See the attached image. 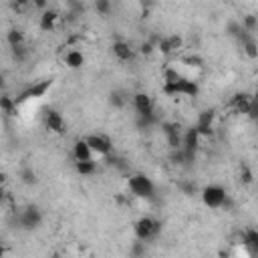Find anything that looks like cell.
Returning a JSON list of instances; mask_svg holds the SVG:
<instances>
[{
  "instance_id": "cell-1",
  "label": "cell",
  "mask_w": 258,
  "mask_h": 258,
  "mask_svg": "<svg viewBox=\"0 0 258 258\" xmlns=\"http://www.w3.org/2000/svg\"><path fill=\"white\" fill-rule=\"evenodd\" d=\"M133 232H135V238L139 242L149 244V242L157 240V236L161 234V222L157 218H153V216H141V218L135 220Z\"/></svg>"
},
{
  "instance_id": "cell-2",
  "label": "cell",
  "mask_w": 258,
  "mask_h": 258,
  "mask_svg": "<svg viewBox=\"0 0 258 258\" xmlns=\"http://www.w3.org/2000/svg\"><path fill=\"white\" fill-rule=\"evenodd\" d=\"M129 191L139 200H155V183L145 173H131L127 179Z\"/></svg>"
},
{
  "instance_id": "cell-3",
  "label": "cell",
  "mask_w": 258,
  "mask_h": 258,
  "mask_svg": "<svg viewBox=\"0 0 258 258\" xmlns=\"http://www.w3.org/2000/svg\"><path fill=\"white\" fill-rule=\"evenodd\" d=\"M200 194H202L204 206L210 208V210H220V208H226L228 206V191L220 183H210V185L202 187Z\"/></svg>"
},
{
  "instance_id": "cell-4",
  "label": "cell",
  "mask_w": 258,
  "mask_h": 258,
  "mask_svg": "<svg viewBox=\"0 0 258 258\" xmlns=\"http://www.w3.org/2000/svg\"><path fill=\"white\" fill-rule=\"evenodd\" d=\"M16 224L20 230H26V232H32L36 230L40 224H42V210L34 204H28L24 206L22 210H18L16 214Z\"/></svg>"
},
{
  "instance_id": "cell-5",
  "label": "cell",
  "mask_w": 258,
  "mask_h": 258,
  "mask_svg": "<svg viewBox=\"0 0 258 258\" xmlns=\"http://www.w3.org/2000/svg\"><path fill=\"white\" fill-rule=\"evenodd\" d=\"M163 93L167 95H183V97H196L198 95V85L185 77L173 81V83H163Z\"/></svg>"
},
{
  "instance_id": "cell-6",
  "label": "cell",
  "mask_w": 258,
  "mask_h": 258,
  "mask_svg": "<svg viewBox=\"0 0 258 258\" xmlns=\"http://www.w3.org/2000/svg\"><path fill=\"white\" fill-rule=\"evenodd\" d=\"M161 131L165 135V141L169 145V149H181L183 145V131L181 125L175 121H163L161 123Z\"/></svg>"
},
{
  "instance_id": "cell-7",
  "label": "cell",
  "mask_w": 258,
  "mask_h": 258,
  "mask_svg": "<svg viewBox=\"0 0 258 258\" xmlns=\"http://www.w3.org/2000/svg\"><path fill=\"white\" fill-rule=\"evenodd\" d=\"M85 141L89 143V147L93 149L95 155H101V157H109L111 151H113V141L105 135V133H93V135H87Z\"/></svg>"
},
{
  "instance_id": "cell-8",
  "label": "cell",
  "mask_w": 258,
  "mask_h": 258,
  "mask_svg": "<svg viewBox=\"0 0 258 258\" xmlns=\"http://www.w3.org/2000/svg\"><path fill=\"white\" fill-rule=\"evenodd\" d=\"M131 107L135 109V115L137 117H151L155 115V105H153V99L147 95V93H133V101H131Z\"/></svg>"
},
{
  "instance_id": "cell-9",
  "label": "cell",
  "mask_w": 258,
  "mask_h": 258,
  "mask_svg": "<svg viewBox=\"0 0 258 258\" xmlns=\"http://www.w3.org/2000/svg\"><path fill=\"white\" fill-rule=\"evenodd\" d=\"M111 52H113L115 58L121 60V62H129V60L135 58V48H133L127 40H121V38L113 40V44H111Z\"/></svg>"
},
{
  "instance_id": "cell-10",
  "label": "cell",
  "mask_w": 258,
  "mask_h": 258,
  "mask_svg": "<svg viewBox=\"0 0 258 258\" xmlns=\"http://www.w3.org/2000/svg\"><path fill=\"white\" fill-rule=\"evenodd\" d=\"M42 121H44L46 129H50L52 133H64V129H67L62 115H60V113H56L54 109H46V111H44Z\"/></svg>"
},
{
  "instance_id": "cell-11",
  "label": "cell",
  "mask_w": 258,
  "mask_h": 258,
  "mask_svg": "<svg viewBox=\"0 0 258 258\" xmlns=\"http://www.w3.org/2000/svg\"><path fill=\"white\" fill-rule=\"evenodd\" d=\"M131 101H133V95L125 89H113L109 93V105L113 109H125L127 105H131Z\"/></svg>"
},
{
  "instance_id": "cell-12",
  "label": "cell",
  "mask_w": 258,
  "mask_h": 258,
  "mask_svg": "<svg viewBox=\"0 0 258 258\" xmlns=\"http://www.w3.org/2000/svg\"><path fill=\"white\" fill-rule=\"evenodd\" d=\"M181 48V38L177 34H171V36H161L159 42H157V50L161 54H171L175 50Z\"/></svg>"
},
{
  "instance_id": "cell-13",
  "label": "cell",
  "mask_w": 258,
  "mask_h": 258,
  "mask_svg": "<svg viewBox=\"0 0 258 258\" xmlns=\"http://www.w3.org/2000/svg\"><path fill=\"white\" fill-rule=\"evenodd\" d=\"M93 157H95V153L89 147V143L85 139H77L73 145V159L75 161H91Z\"/></svg>"
},
{
  "instance_id": "cell-14",
  "label": "cell",
  "mask_w": 258,
  "mask_h": 258,
  "mask_svg": "<svg viewBox=\"0 0 258 258\" xmlns=\"http://www.w3.org/2000/svg\"><path fill=\"white\" fill-rule=\"evenodd\" d=\"M232 109L236 111V113H242V115H248V111H250V107H252V95L250 93H236L234 97H232Z\"/></svg>"
},
{
  "instance_id": "cell-15",
  "label": "cell",
  "mask_w": 258,
  "mask_h": 258,
  "mask_svg": "<svg viewBox=\"0 0 258 258\" xmlns=\"http://www.w3.org/2000/svg\"><path fill=\"white\" fill-rule=\"evenodd\" d=\"M212 123H214V111H202L196 123V131L200 137H208L212 133Z\"/></svg>"
},
{
  "instance_id": "cell-16",
  "label": "cell",
  "mask_w": 258,
  "mask_h": 258,
  "mask_svg": "<svg viewBox=\"0 0 258 258\" xmlns=\"http://www.w3.org/2000/svg\"><path fill=\"white\" fill-rule=\"evenodd\" d=\"M64 64L69 69H81L85 64V54L79 48H69L64 52Z\"/></svg>"
},
{
  "instance_id": "cell-17",
  "label": "cell",
  "mask_w": 258,
  "mask_h": 258,
  "mask_svg": "<svg viewBox=\"0 0 258 258\" xmlns=\"http://www.w3.org/2000/svg\"><path fill=\"white\" fill-rule=\"evenodd\" d=\"M58 20H60L58 12L52 10V8H48V10H44L42 16H40V28H42V30H54V26L58 24Z\"/></svg>"
},
{
  "instance_id": "cell-18",
  "label": "cell",
  "mask_w": 258,
  "mask_h": 258,
  "mask_svg": "<svg viewBox=\"0 0 258 258\" xmlns=\"http://www.w3.org/2000/svg\"><path fill=\"white\" fill-rule=\"evenodd\" d=\"M240 48H242V52H244L248 58H258V42H256L254 36H248V38L240 44Z\"/></svg>"
},
{
  "instance_id": "cell-19",
  "label": "cell",
  "mask_w": 258,
  "mask_h": 258,
  "mask_svg": "<svg viewBox=\"0 0 258 258\" xmlns=\"http://www.w3.org/2000/svg\"><path fill=\"white\" fill-rule=\"evenodd\" d=\"M6 40H8V46H10V48H16V46L26 44V42H24V34H22L18 28H10L8 34H6Z\"/></svg>"
},
{
  "instance_id": "cell-20",
  "label": "cell",
  "mask_w": 258,
  "mask_h": 258,
  "mask_svg": "<svg viewBox=\"0 0 258 258\" xmlns=\"http://www.w3.org/2000/svg\"><path fill=\"white\" fill-rule=\"evenodd\" d=\"M75 171L81 173V175H93L97 171V163H95V159H91V161H75Z\"/></svg>"
},
{
  "instance_id": "cell-21",
  "label": "cell",
  "mask_w": 258,
  "mask_h": 258,
  "mask_svg": "<svg viewBox=\"0 0 258 258\" xmlns=\"http://www.w3.org/2000/svg\"><path fill=\"white\" fill-rule=\"evenodd\" d=\"M18 179L24 183V185H34L38 179H36V171L32 167H20L18 169Z\"/></svg>"
},
{
  "instance_id": "cell-22",
  "label": "cell",
  "mask_w": 258,
  "mask_h": 258,
  "mask_svg": "<svg viewBox=\"0 0 258 258\" xmlns=\"http://www.w3.org/2000/svg\"><path fill=\"white\" fill-rule=\"evenodd\" d=\"M240 22H242L244 30L250 32V34H254V32L258 30V16H256V14H246V16H242Z\"/></svg>"
},
{
  "instance_id": "cell-23",
  "label": "cell",
  "mask_w": 258,
  "mask_h": 258,
  "mask_svg": "<svg viewBox=\"0 0 258 258\" xmlns=\"http://www.w3.org/2000/svg\"><path fill=\"white\" fill-rule=\"evenodd\" d=\"M48 85H50V83H48V81H44V83H38L36 87H30L28 91H24V93H22V99H28V97H40V95L48 89Z\"/></svg>"
},
{
  "instance_id": "cell-24",
  "label": "cell",
  "mask_w": 258,
  "mask_h": 258,
  "mask_svg": "<svg viewBox=\"0 0 258 258\" xmlns=\"http://www.w3.org/2000/svg\"><path fill=\"white\" fill-rule=\"evenodd\" d=\"M95 10L101 14V16H109V12L113 10V4L109 0H97L95 2Z\"/></svg>"
},
{
  "instance_id": "cell-25",
  "label": "cell",
  "mask_w": 258,
  "mask_h": 258,
  "mask_svg": "<svg viewBox=\"0 0 258 258\" xmlns=\"http://www.w3.org/2000/svg\"><path fill=\"white\" fill-rule=\"evenodd\" d=\"M10 50H12V56H14V60H16V62L26 60V56H28V48H26V44L16 46V48H10Z\"/></svg>"
},
{
  "instance_id": "cell-26",
  "label": "cell",
  "mask_w": 258,
  "mask_h": 258,
  "mask_svg": "<svg viewBox=\"0 0 258 258\" xmlns=\"http://www.w3.org/2000/svg\"><path fill=\"white\" fill-rule=\"evenodd\" d=\"M0 107H2L4 115H10V113L14 111V107H16V103H14V101H12L10 97H6V95H4V97L0 99Z\"/></svg>"
},
{
  "instance_id": "cell-27",
  "label": "cell",
  "mask_w": 258,
  "mask_h": 258,
  "mask_svg": "<svg viewBox=\"0 0 258 258\" xmlns=\"http://www.w3.org/2000/svg\"><path fill=\"white\" fill-rule=\"evenodd\" d=\"M177 187H179L185 196H194V194L198 191V187H196V183H194V181H179V183H177Z\"/></svg>"
},
{
  "instance_id": "cell-28",
  "label": "cell",
  "mask_w": 258,
  "mask_h": 258,
  "mask_svg": "<svg viewBox=\"0 0 258 258\" xmlns=\"http://www.w3.org/2000/svg\"><path fill=\"white\" fill-rule=\"evenodd\" d=\"M240 179H242V183H252V171L244 163L240 165Z\"/></svg>"
},
{
  "instance_id": "cell-29",
  "label": "cell",
  "mask_w": 258,
  "mask_h": 258,
  "mask_svg": "<svg viewBox=\"0 0 258 258\" xmlns=\"http://www.w3.org/2000/svg\"><path fill=\"white\" fill-rule=\"evenodd\" d=\"M131 254H133V258H141V256H145V242H135L133 244V248H131Z\"/></svg>"
},
{
  "instance_id": "cell-30",
  "label": "cell",
  "mask_w": 258,
  "mask_h": 258,
  "mask_svg": "<svg viewBox=\"0 0 258 258\" xmlns=\"http://www.w3.org/2000/svg\"><path fill=\"white\" fill-rule=\"evenodd\" d=\"M252 258H258V250H256V254H254V256H252Z\"/></svg>"
},
{
  "instance_id": "cell-31",
  "label": "cell",
  "mask_w": 258,
  "mask_h": 258,
  "mask_svg": "<svg viewBox=\"0 0 258 258\" xmlns=\"http://www.w3.org/2000/svg\"><path fill=\"white\" fill-rule=\"evenodd\" d=\"M256 91H258V83H256Z\"/></svg>"
},
{
  "instance_id": "cell-32",
  "label": "cell",
  "mask_w": 258,
  "mask_h": 258,
  "mask_svg": "<svg viewBox=\"0 0 258 258\" xmlns=\"http://www.w3.org/2000/svg\"><path fill=\"white\" fill-rule=\"evenodd\" d=\"M256 127H258V121H256Z\"/></svg>"
}]
</instances>
